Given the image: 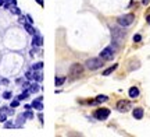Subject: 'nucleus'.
<instances>
[{
	"instance_id": "30",
	"label": "nucleus",
	"mask_w": 150,
	"mask_h": 137,
	"mask_svg": "<svg viewBox=\"0 0 150 137\" xmlns=\"http://www.w3.org/2000/svg\"><path fill=\"white\" fill-rule=\"evenodd\" d=\"M25 18H27V20H28V22H29V24H33V20H32V17L29 16V14H27V17H25Z\"/></svg>"
},
{
	"instance_id": "25",
	"label": "nucleus",
	"mask_w": 150,
	"mask_h": 137,
	"mask_svg": "<svg viewBox=\"0 0 150 137\" xmlns=\"http://www.w3.org/2000/svg\"><path fill=\"white\" fill-rule=\"evenodd\" d=\"M11 95H13V94H11L10 91H4V93H3V98H4V99H10Z\"/></svg>"
},
{
	"instance_id": "23",
	"label": "nucleus",
	"mask_w": 150,
	"mask_h": 137,
	"mask_svg": "<svg viewBox=\"0 0 150 137\" xmlns=\"http://www.w3.org/2000/svg\"><path fill=\"white\" fill-rule=\"evenodd\" d=\"M24 116H25L27 119H32V118H33V113H32V112H31V110H29V109H28L27 112L24 113Z\"/></svg>"
},
{
	"instance_id": "15",
	"label": "nucleus",
	"mask_w": 150,
	"mask_h": 137,
	"mask_svg": "<svg viewBox=\"0 0 150 137\" xmlns=\"http://www.w3.org/2000/svg\"><path fill=\"white\" fill-rule=\"evenodd\" d=\"M33 80L36 82H40L43 80V74L39 70H35V73H33Z\"/></svg>"
},
{
	"instance_id": "31",
	"label": "nucleus",
	"mask_w": 150,
	"mask_h": 137,
	"mask_svg": "<svg viewBox=\"0 0 150 137\" xmlns=\"http://www.w3.org/2000/svg\"><path fill=\"white\" fill-rule=\"evenodd\" d=\"M38 118H39V121H40V123L43 125V115H42V113H39V115H38Z\"/></svg>"
},
{
	"instance_id": "21",
	"label": "nucleus",
	"mask_w": 150,
	"mask_h": 137,
	"mask_svg": "<svg viewBox=\"0 0 150 137\" xmlns=\"http://www.w3.org/2000/svg\"><path fill=\"white\" fill-rule=\"evenodd\" d=\"M42 67H43V62H38L32 66V70H40Z\"/></svg>"
},
{
	"instance_id": "12",
	"label": "nucleus",
	"mask_w": 150,
	"mask_h": 137,
	"mask_svg": "<svg viewBox=\"0 0 150 137\" xmlns=\"http://www.w3.org/2000/svg\"><path fill=\"white\" fill-rule=\"evenodd\" d=\"M129 97L131 98H136L138 95H139V90H138V87H131L129 88Z\"/></svg>"
},
{
	"instance_id": "7",
	"label": "nucleus",
	"mask_w": 150,
	"mask_h": 137,
	"mask_svg": "<svg viewBox=\"0 0 150 137\" xmlns=\"http://www.w3.org/2000/svg\"><path fill=\"white\" fill-rule=\"evenodd\" d=\"M100 57H102L103 60H111L112 57H114V49H112L111 46L104 48L102 50V53H100Z\"/></svg>"
},
{
	"instance_id": "9",
	"label": "nucleus",
	"mask_w": 150,
	"mask_h": 137,
	"mask_svg": "<svg viewBox=\"0 0 150 137\" xmlns=\"http://www.w3.org/2000/svg\"><path fill=\"white\" fill-rule=\"evenodd\" d=\"M132 115H134L135 119H142V118H143V109H142V108H135L134 112H132Z\"/></svg>"
},
{
	"instance_id": "11",
	"label": "nucleus",
	"mask_w": 150,
	"mask_h": 137,
	"mask_svg": "<svg viewBox=\"0 0 150 137\" xmlns=\"http://www.w3.org/2000/svg\"><path fill=\"white\" fill-rule=\"evenodd\" d=\"M16 6H17V0H6L4 1V9H7V10H11Z\"/></svg>"
},
{
	"instance_id": "1",
	"label": "nucleus",
	"mask_w": 150,
	"mask_h": 137,
	"mask_svg": "<svg viewBox=\"0 0 150 137\" xmlns=\"http://www.w3.org/2000/svg\"><path fill=\"white\" fill-rule=\"evenodd\" d=\"M111 38H112V42H114V44L120 45L124 41V38H125V32H124L122 29H120V28H112Z\"/></svg>"
},
{
	"instance_id": "6",
	"label": "nucleus",
	"mask_w": 150,
	"mask_h": 137,
	"mask_svg": "<svg viewBox=\"0 0 150 137\" xmlns=\"http://www.w3.org/2000/svg\"><path fill=\"white\" fill-rule=\"evenodd\" d=\"M131 108H132V104H131V101H127V99H121V101H118V102H117V109L120 110V112H128Z\"/></svg>"
},
{
	"instance_id": "19",
	"label": "nucleus",
	"mask_w": 150,
	"mask_h": 137,
	"mask_svg": "<svg viewBox=\"0 0 150 137\" xmlns=\"http://www.w3.org/2000/svg\"><path fill=\"white\" fill-rule=\"evenodd\" d=\"M65 82V77H56V87H61Z\"/></svg>"
},
{
	"instance_id": "14",
	"label": "nucleus",
	"mask_w": 150,
	"mask_h": 137,
	"mask_svg": "<svg viewBox=\"0 0 150 137\" xmlns=\"http://www.w3.org/2000/svg\"><path fill=\"white\" fill-rule=\"evenodd\" d=\"M24 27H25V29H27V32L31 34V35H35V34L38 32L36 29L32 27V24H24Z\"/></svg>"
},
{
	"instance_id": "22",
	"label": "nucleus",
	"mask_w": 150,
	"mask_h": 137,
	"mask_svg": "<svg viewBox=\"0 0 150 137\" xmlns=\"http://www.w3.org/2000/svg\"><path fill=\"white\" fill-rule=\"evenodd\" d=\"M11 13H13V14H18V16H20V14H21V10H20V9H18V7H13V9H11Z\"/></svg>"
},
{
	"instance_id": "10",
	"label": "nucleus",
	"mask_w": 150,
	"mask_h": 137,
	"mask_svg": "<svg viewBox=\"0 0 150 137\" xmlns=\"http://www.w3.org/2000/svg\"><path fill=\"white\" fill-rule=\"evenodd\" d=\"M31 106L32 108H35V109H38V110H42L43 109V104H42V101L40 99H35V101H32V104H31Z\"/></svg>"
},
{
	"instance_id": "13",
	"label": "nucleus",
	"mask_w": 150,
	"mask_h": 137,
	"mask_svg": "<svg viewBox=\"0 0 150 137\" xmlns=\"http://www.w3.org/2000/svg\"><path fill=\"white\" fill-rule=\"evenodd\" d=\"M40 90V87H39V82H35V84H31L29 85V88H28V91L31 94H35V93H38Z\"/></svg>"
},
{
	"instance_id": "35",
	"label": "nucleus",
	"mask_w": 150,
	"mask_h": 137,
	"mask_svg": "<svg viewBox=\"0 0 150 137\" xmlns=\"http://www.w3.org/2000/svg\"><path fill=\"white\" fill-rule=\"evenodd\" d=\"M4 1H6V0H4Z\"/></svg>"
},
{
	"instance_id": "20",
	"label": "nucleus",
	"mask_w": 150,
	"mask_h": 137,
	"mask_svg": "<svg viewBox=\"0 0 150 137\" xmlns=\"http://www.w3.org/2000/svg\"><path fill=\"white\" fill-rule=\"evenodd\" d=\"M29 94H31V93H29L28 90H24V93L18 95V99H20V101H21V99H27L28 97H29Z\"/></svg>"
},
{
	"instance_id": "32",
	"label": "nucleus",
	"mask_w": 150,
	"mask_h": 137,
	"mask_svg": "<svg viewBox=\"0 0 150 137\" xmlns=\"http://www.w3.org/2000/svg\"><path fill=\"white\" fill-rule=\"evenodd\" d=\"M36 3L39 6H42V7H43V0H36Z\"/></svg>"
},
{
	"instance_id": "24",
	"label": "nucleus",
	"mask_w": 150,
	"mask_h": 137,
	"mask_svg": "<svg viewBox=\"0 0 150 137\" xmlns=\"http://www.w3.org/2000/svg\"><path fill=\"white\" fill-rule=\"evenodd\" d=\"M6 121H7V116H6V113H4V112H0V122H1V123H4Z\"/></svg>"
},
{
	"instance_id": "5",
	"label": "nucleus",
	"mask_w": 150,
	"mask_h": 137,
	"mask_svg": "<svg viewBox=\"0 0 150 137\" xmlns=\"http://www.w3.org/2000/svg\"><path fill=\"white\" fill-rule=\"evenodd\" d=\"M108 115H110V109H107V108H100V109L95 110V113H93V116L97 121H106Z\"/></svg>"
},
{
	"instance_id": "4",
	"label": "nucleus",
	"mask_w": 150,
	"mask_h": 137,
	"mask_svg": "<svg viewBox=\"0 0 150 137\" xmlns=\"http://www.w3.org/2000/svg\"><path fill=\"white\" fill-rule=\"evenodd\" d=\"M83 74V66L79 65V63H74L72 66L70 67V76L72 78H78Z\"/></svg>"
},
{
	"instance_id": "29",
	"label": "nucleus",
	"mask_w": 150,
	"mask_h": 137,
	"mask_svg": "<svg viewBox=\"0 0 150 137\" xmlns=\"http://www.w3.org/2000/svg\"><path fill=\"white\" fill-rule=\"evenodd\" d=\"M16 125L14 123H11V122H4V127L6 129H8V127H14Z\"/></svg>"
},
{
	"instance_id": "16",
	"label": "nucleus",
	"mask_w": 150,
	"mask_h": 137,
	"mask_svg": "<svg viewBox=\"0 0 150 137\" xmlns=\"http://www.w3.org/2000/svg\"><path fill=\"white\" fill-rule=\"evenodd\" d=\"M117 67H118V65H112L111 67H108V69H106V70L103 71V76H108V74H111V73L115 70Z\"/></svg>"
},
{
	"instance_id": "2",
	"label": "nucleus",
	"mask_w": 150,
	"mask_h": 137,
	"mask_svg": "<svg viewBox=\"0 0 150 137\" xmlns=\"http://www.w3.org/2000/svg\"><path fill=\"white\" fill-rule=\"evenodd\" d=\"M134 20H135V16L132 13H129V14H124V16L118 17L117 21L121 27H128V25H131V24L134 22Z\"/></svg>"
},
{
	"instance_id": "28",
	"label": "nucleus",
	"mask_w": 150,
	"mask_h": 137,
	"mask_svg": "<svg viewBox=\"0 0 150 137\" xmlns=\"http://www.w3.org/2000/svg\"><path fill=\"white\" fill-rule=\"evenodd\" d=\"M25 77H27L28 80H32V78H33V73H32V71H27Z\"/></svg>"
},
{
	"instance_id": "26",
	"label": "nucleus",
	"mask_w": 150,
	"mask_h": 137,
	"mask_svg": "<svg viewBox=\"0 0 150 137\" xmlns=\"http://www.w3.org/2000/svg\"><path fill=\"white\" fill-rule=\"evenodd\" d=\"M18 105H20V99H16V101L11 102V108H17Z\"/></svg>"
},
{
	"instance_id": "18",
	"label": "nucleus",
	"mask_w": 150,
	"mask_h": 137,
	"mask_svg": "<svg viewBox=\"0 0 150 137\" xmlns=\"http://www.w3.org/2000/svg\"><path fill=\"white\" fill-rule=\"evenodd\" d=\"M24 119H27V118L24 116V113L18 116V121H17V125H16V126H18V127H22V126H24V122H25Z\"/></svg>"
},
{
	"instance_id": "27",
	"label": "nucleus",
	"mask_w": 150,
	"mask_h": 137,
	"mask_svg": "<svg viewBox=\"0 0 150 137\" xmlns=\"http://www.w3.org/2000/svg\"><path fill=\"white\" fill-rule=\"evenodd\" d=\"M140 41H142V37H140L139 34H136L134 37V42H140Z\"/></svg>"
},
{
	"instance_id": "17",
	"label": "nucleus",
	"mask_w": 150,
	"mask_h": 137,
	"mask_svg": "<svg viewBox=\"0 0 150 137\" xmlns=\"http://www.w3.org/2000/svg\"><path fill=\"white\" fill-rule=\"evenodd\" d=\"M95 101H96V104H100V102H106V101H108V97H107V95H97Z\"/></svg>"
},
{
	"instance_id": "33",
	"label": "nucleus",
	"mask_w": 150,
	"mask_h": 137,
	"mask_svg": "<svg viewBox=\"0 0 150 137\" xmlns=\"http://www.w3.org/2000/svg\"><path fill=\"white\" fill-rule=\"evenodd\" d=\"M146 21H147V24H150V14L146 17Z\"/></svg>"
},
{
	"instance_id": "34",
	"label": "nucleus",
	"mask_w": 150,
	"mask_h": 137,
	"mask_svg": "<svg viewBox=\"0 0 150 137\" xmlns=\"http://www.w3.org/2000/svg\"><path fill=\"white\" fill-rule=\"evenodd\" d=\"M143 4H149V0H143Z\"/></svg>"
},
{
	"instance_id": "8",
	"label": "nucleus",
	"mask_w": 150,
	"mask_h": 137,
	"mask_svg": "<svg viewBox=\"0 0 150 137\" xmlns=\"http://www.w3.org/2000/svg\"><path fill=\"white\" fill-rule=\"evenodd\" d=\"M32 45L35 46V48H39V46H42V45H43V38H42V35H40L39 32H36L35 35H33Z\"/></svg>"
},
{
	"instance_id": "3",
	"label": "nucleus",
	"mask_w": 150,
	"mask_h": 137,
	"mask_svg": "<svg viewBox=\"0 0 150 137\" xmlns=\"http://www.w3.org/2000/svg\"><path fill=\"white\" fill-rule=\"evenodd\" d=\"M103 66V62H102V57H91L86 60V67L89 70H96V69H100Z\"/></svg>"
}]
</instances>
